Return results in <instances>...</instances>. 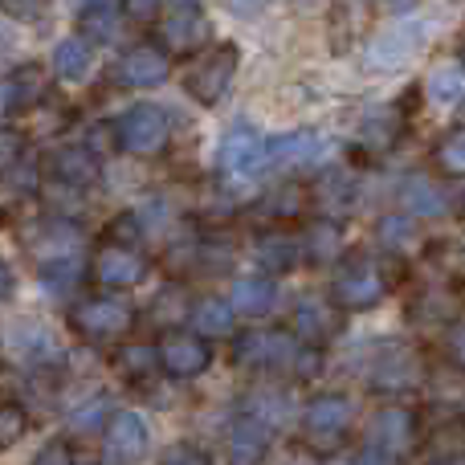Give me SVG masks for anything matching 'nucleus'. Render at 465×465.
I'll list each match as a JSON object with an SVG mask.
<instances>
[{"label": "nucleus", "instance_id": "nucleus-1", "mask_svg": "<svg viewBox=\"0 0 465 465\" xmlns=\"http://www.w3.org/2000/svg\"><path fill=\"white\" fill-rule=\"evenodd\" d=\"M70 322L90 343H114V339H123L131 331L135 311H131V302L119 294H98V298H86V302L74 306Z\"/></svg>", "mask_w": 465, "mask_h": 465}, {"label": "nucleus", "instance_id": "nucleus-2", "mask_svg": "<svg viewBox=\"0 0 465 465\" xmlns=\"http://www.w3.org/2000/svg\"><path fill=\"white\" fill-rule=\"evenodd\" d=\"M217 168L237 180L262 176V172H270V139L249 123H237L217 147Z\"/></svg>", "mask_w": 465, "mask_h": 465}, {"label": "nucleus", "instance_id": "nucleus-3", "mask_svg": "<svg viewBox=\"0 0 465 465\" xmlns=\"http://www.w3.org/2000/svg\"><path fill=\"white\" fill-rule=\"evenodd\" d=\"M172 139V119L163 106L139 103L119 119V143L131 155H160Z\"/></svg>", "mask_w": 465, "mask_h": 465}, {"label": "nucleus", "instance_id": "nucleus-4", "mask_svg": "<svg viewBox=\"0 0 465 465\" xmlns=\"http://www.w3.org/2000/svg\"><path fill=\"white\" fill-rule=\"evenodd\" d=\"M232 74H237V45H232V41H221L217 49H209V54L193 65L184 86L201 106H217L221 98H225Z\"/></svg>", "mask_w": 465, "mask_h": 465}, {"label": "nucleus", "instance_id": "nucleus-5", "mask_svg": "<svg viewBox=\"0 0 465 465\" xmlns=\"http://www.w3.org/2000/svg\"><path fill=\"white\" fill-rule=\"evenodd\" d=\"M331 298H335L343 311H368L384 298V273L371 257H355L331 282Z\"/></svg>", "mask_w": 465, "mask_h": 465}, {"label": "nucleus", "instance_id": "nucleus-6", "mask_svg": "<svg viewBox=\"0 0 465 465\" xmlns=\"http://www.w3.org/2000/svg\"><path fill=\"white\" fill-rule=\"evenodd\" d=\"M155 355H160V368L168 371L172 380H193L213 363L209 343H204L196 331H184V327L163 331L160 343H155Z\"/></svg>", "mask_w": 465, "mask_h": 465}, {"label": "nucleus", "instance_id": "nucleus-7", "mask_svg": "<svg viewBox=\"0 0 465 465\" xmlns=\"http://www.w3.org/2000/svg\"><path fill=\"white\" fill-rule=\"evenodd\" d=\"M302 347L282 331H245L232 347V363L237 368H282V363H298Z\"/></svg>", "mask_w": 465, "mask_h": 465}, {"label": "nucleus", "instance_id": "nucleus-8", "mask_svg": "<svg viewBox=\"0 0 465 465\" xmlns=\"http://www.w3.org/2000/svg\"><path fill=\"white\" fill-rule=\"evenodd\" d=\"M425 37H429V25L425 21H401V25H392L388 33H380L376 41L368 45V70H401L404 62H409L412 54H417L420 45H425Z\"/></svg>", "mask_w": 465, "mask_h": 465}, {"label": "nucleus", "instance_id": "nucleus-9", "mask_svg": "<svg viewBox=\"0 0 465 465\" xmlns=\"http://www.w3.org/2000/svg\"><path fill=\"white\" fill-rule=\"evenodd\" d=\"M106 461L111 465H135L147 458V445H152V437H147V425L139 412H111V420H106Z\"/></svg>", "mask_w": 465, "mask_h": 465}, {"label": "nucleus", "instance_id": "nucleus-10", "mask_svg": "<svg viewBox=\"0 0 465 465\" xmlns=\"http://www.w3.org/2000/svg\"><path fill=\"white\" fill-rule=\"evenodd\" d=\"M417 360L404 343H376L368 351V363H363V376L376 388H409L417 384Z\"/></svg>", "mask_w": 465, "mask_h": 465}, {"label": "nucleus", "instance_id": "nucleus-11", "mask_svg": "<svg viewBox=\"0 0 465 465\" xmlns=\"http://www.w3.org/2000/svg\"><path fill=\"white\" fill-rule=\"evenodd\" d=\"M94 278L106 290H131L147 278V257L135 253L131 245H106L94 257Z\"/></svg>", "mask_w": 465, "mask_h": 465}, {"label": "nucleus", "instance_id": "nucleus-12", "mask_svg": "<svg viewBox=\"0 0 465 465\" xmlns=\"http://www.w3.org/2000/svg\"><path fill=\"white\" fill-rule=\"evenodd\" d=\"M302 425H306L311 441H335V437H343L347 425H351V401L339 392L314 396L302 412Z\"/></svg>", "mask_w": 465, "mask_h": 465}, {"label": "nucleus", "instance_id": "nucleus-13", "mask_svg": "<svg viewBox=\"0 0 465 465\" xmlns=\"http://www.w3.org/2000/svg\"><path fill=\"white\" fill-rule=\"evenodd\" d=\"M319 160H322V139L314 131H290L282 139H270V172L314 168Z\"/></svg>", "mask_w": 465, "mask_h": 465}, {"label": "nucleus", "instance_id": "nucleus-14", "mask_svg": "<svg viewBox=\"0 0 465 465\" xmlns=\"http://www.w3.org/2000/svg\"><path fill=\"white\" fill-rule=\"evenodd\" d=\"M172 74V57L160 45H135L119 65V78L127 86H160Z\"/></svg>", "mask_w": 465, "mask_h": 465}, {"label": "nucleus", "instance_id": "nucleus-15", "mask_svg": "<svg viewBox=\"0 0 465 465\" xmlns=\"http://www.w3.org/2000/svg\"><path fill=\"white\" fill-rule=\"evenodd\" d=\"M49 168H54V180L65 188H78V193H86V188L98 184V155L90 152V147H62V152H54V160H49Z\"/></svg>", "mask_w": 465, "mask_h": 465}, {"label": "nucleus", "instance_id": "nucleus-16", "mask_svg": "<svg viewBox=\"0 0 465 465\" xmlns=\"http://www.w3.org/2000/svg\"><path fill=\"white\" fill-rule=\"evenodd\" d=\"M265 453H270V429H265V420H257L249 412L229 429V458L232 465H262Z\"/></svg>", "mask_w": 465, "mask_h": 465}, {"label": "nucleus", "instance_id": "nucleus-17", "mask_svg": "<svg viewBox=\"0 0 465 465\" xmlns=\"http://www.w3.org/2000/svg\"><path fill=\"white\" fill-rule=\"evenodd\" d=\"M94 65V45L90 37H62L54 45V74L65 82H82Z\"/></svg>", "mask_w": 465, "mask_h": 465}, {"label": "nucleus", "instance_id": "nucleus-18", "mask_svg": "<svg viewBox=\"0 0 465 465\" xmlns=\"http://www.w3.org/2000/svg\"><path fill=\"white\" fill-rule=\"evenodd\" d=\"M232 322H237V306L225 302V298H217V294L201 298V302L193 306V327H196V335H201V339L229 335Z\"/></svg>", "mask_w": 465, "mask_h": 465}, {"label": "nucleus", "instance_id": "nucleus-19", "mask_svg": "<svg viewBox=\"0 0 465 465\" xmlns=\"http://www.w3.org/2000/svg\"><path fill=\"white\" fill-rule=\"evenodd\" d=\"M253 253L265 273H286L298 262V237H290V232H262Z\"/></svg>", "mask_w": 465, "mask_h": 465}, {"label": "nucleus", "instance_id": "nucleus-20", "mask_svg": "<svg viewBox=\"0 0 465 465\" xmlns=\"http://www.w3.org/2000/svg\"><path fill=\"white\" fill-rule=\"evenodd\" d=\"M5 90H8V111H29L45 94V70L41 65H21V70L8 74Z\"/></svg>", "mask_w": 465, "mask_h": 465}, {"label": "nucleus", "instance_id": "nucleus-21", "mask_svg": "<svg viewBox=\"0 0 465 465\" xmlns=\"http://www.w3.org/2000/svg\"><path fill=\"white\" fill-rule=\"evenodd\" d=\"M232 306L237 314H265L273 306V282L265 273H249V278H237L232 282Z\"/></svg>", "mask_w": 465, "mask_h": 465}, {"label": "nucleus", "instance_id": "nucleus-22", "mask_svg": "<svg viewBox=\"0 0 465 465\" xmlns=\"http://www.w3.org/2000/svg\"><path fill=\"white\" fill-rule=\"evenodd\" d=\"M401 204L409 217H441L445 213V196L437 193V184H429L420 176H409L401 184Z\"/></svg>", "mask_w": 465, "mask_h": 465}, {"label": "nucleus", "instance_id": "nucleus-23", "mask_svg": "<svg viewBox=\"0 0 465 465\" xmlns=\"http://www.w3.org/2000/svg\"><path fill=\"white\" fill-rule=\"evenodd\" d=\"M163 37H168V45H176V49L201 45V41H204V16L196 13V5L176 8V13L163 21Z\"/></svg>", "mask_w": 465, "mask_h": 465}, {"label": "nucleus", "instance_id": "nucleus-24", "mask_svg": "<svg viewBox=\"0 0 465 465\" xmlns=\"http://www.w3.org/2000/svg\"><path fill=\"white\" fill-rule=\"evenodd\" d=\"M425 86H429V98L450 111V106H458L465 98V70L461 65H437V70L429 74Z\"/></svg>", "mask_w": 465, "mask_h": 465}, {"label": "nucleus", "instance_id": "nucleus-25", "mask_svg": "<svg viewBox=\"0 0 465 465\" xmlns=\"http://www.w3.org/2000/svg\"><path fill=\"white\" fill-rule=\"evenodd\" d=\"M78 282H82V262L78 257H54L49 265H41V286H45V294H54V298L74 294Z\"/></svg>", "mask_w": 465, "mask_h": 465}, {"label": "nucleus", "instance_id": "nucleus-26", "mask_svg": "<svg viewBox=\"0 0 465 465\" xmlns=\"http://www.w3.org/2000/svg\"><path fill=\"white\" fill-rule=\"evenodd\" d=\"M409 437H412V429H409V412L392 409V412H384V417L376 420V441H380V445H388L392 453L409 450Z\"/></svg>", "mask_w": 465, "mask_h": 465}, {"label": "nucleus", "instance_id": "nucleus-27", "mask_svg": "<svg viewBox=\"0 0 465 465\" xmlns=\"http://www.w3.org/2000/svg\"><path fill=\"white\" fill-rule=\"evenodd\" d=\"M298 331H302V339L306 343H314V339H322V335H331V314H327V306H319V302H302L298 306Z\"/></svg>", "mask_w": 465, "mask_h": 465}, {"label": "nucleus", "instance_id": "nucleus-28", "mask_svg": "<svg viewBox=\"0 0 465 465\" xmlns=\"http://www.w3.org/2000/svg\"><path fill=\"white\" fill-rule=\"evenodd\" d=\"M437 163H441L450 176H465V127L450 131V135L437 143Z\"/></svg>", "mask_w": 465, "mask_h": 465}, {"label": "nucleus", "instance_id": "nucleus-29", "mask_svg": "<svg viewBox=\"0 0 465 465\" xmlns=\"http://www.w3.org/2000/svg\"><path fill=\"white\" fill-rule=\"evenodd\" d=\"M25 429H29V417H25L21 404H13V401L0 404V450H13L25 437Z\"/></svg>", "mask_w": 465, "mask_h": 465}, {"label": "nucleus", "instance_id": "nucleus-30", "mask_svg": "<svg viewBox=\"0 0 465 465\" xmlns=\"http://www.w3.org/2000/svg\"><path fill=\"white\" fill-rule=\"evenodd\" d=\"M21 152H25V139H21V131H13V127H0V176H5L8 168H16V160H21Z\"/></svg>", "mask_w": 465, "mask_h": 465}, {"label": "nucleus", "instance_id": "nucleus-31", "mask_svg": "<svg viewBox=\"0 0 465 465\" xmlns=\"http://www.w3.org/2000/svg\"><path fill=\"white\" fill-rule=\"evenodd\" d=\"M160 465H209V453L204 450H196V445H172L168 453H163V461Z\"/></svg>", "mask_w": 465, "mask_h": 465}, {"label": "nucleus", "instance_id": "nucleus-32", "mask_svg": "<svg viewBox=\"0 0 465 465\" xmlns=\"http://www.w3.org/2000/svg\"><path fill=\"white\" fill-rule=\"evenodd\" d=\"M33 465H74V450L65 441H49V445H41L37 450Z\"/></svg>", "mask_w": 465, "mask_h": 465}, {"label": "nucleus", "instance_id": "nucleus-33", "mask_svg": "<svg viewBox=\"0 0 465 465\" xmlns=\"http://www.w3.org/2000/svg\"><path fill=\"white\" fill-rule=\"evenodd\" d=\"M355 465H396V453L388 450V445H380L376 437H371V441L360 450V458H355Z\"/></svg>", "mask_w": 465, "mask_h": 465}, {"label": "nucleus", "instance_id": "nucleus-34", "mask_svg": "<svg viewBox=\"0 0 465 465\" xmlns=\"http://www.w3.org/2000/svg\"><path fill=\"white\" fill-rule=\"evenodd\" d=\"M82 21H86V29L94 33V37H114V16H111V8H94V13H82Z\"/></svg>", "mask_w": 465, "mask_h": 465}, {"label": "nucleus", "instance_id": "nucleus-35", "mask_svg": "<svg viewBox=\"0 0 465 465\" xmlns=\"http://www.w3.org/2000/svg\"><path fill=\"white\" fill-rule=\"evenodd\" d=\"M163 0H123V8H127L131 21H152L155 13H160Z\"/></svg>", "mask_w": 465, "mask_h": 465}, {"label": "nucleus", "instance_id": "nucleus-36", "mask_svg": "<svg viewBox=\"0 0 465 465\" xmlns=\"http://www.w3.org/2000/svg\"><path fill=\"white\" fill-rule=\"evenodd\" d=\"M311 245H319V249H314V262H322V257H331V249L327 245H335V229H331V225H319V229H311Z\"/></svg>", "mask_w": 465, "mask_h": 465}, {"label": "nucleus", "instance_id": "nucleus-37", "mask_svg": "<svg viewBox=\"0 0 465 465\" xmlns=\"http://www.w3.org/2000/svg\"><path fill=\"white\" fill-rule=\"evenodd\" d=\"M98 409H106V401L82 404V409H78V417H74V425H78V429H94V425H98Z\"/></svg>", "mask_w": 465, "mask_h": 465}, {"label": "nucleus", "instance_id": "nucleus-38", "mask_svg": "<svg viewBox=\"0 0 465 465\" xmlns=\"http://www.w3.org/2000/svg\"><path fill=\"white\" fill-rule=\"evenodd\" d=\"M229 8L237 16H257V13H265V8H270V0H229Z\"/></svg>", "mask_w": 465, "mask_h": 465}, {"label": "nucleus", "instance_id": "nucleus-39", "mask_svg": "<svg viewBox=\"0 0 465 465\" xmlns=\"http://www.w3.org/2000/svg\"><path fill=\"white\" fill-rule=\"evenodd\" d=\"M8 294H13V270H8V265L0 262V302H5Z\"/></svg>", "mask_w": 465, "mask_h": 465}, {"label": "nucleus", "instance_id": "nucleus-40", "mask_svg": "<svg viewBox=\"0 0 465 465\" xmlns=\"http://www.w3.org/2000/svg\"><path fill=\"white\" fill-rule=\"evenodd\" d=\"M453 355H458V363L465 368V327L453 331Z\"/></svg>", "mask_w": 465, "mask_h": 465}, {"label": "nucleus", "instance_id": "nucleus-41", "mask_svg": "<svg viewBox=\"0 0 465 465\" xmlns=\"http://www.w3.org/2000/svg\"><path fill=\"white\" fill-rule=\"evenodd\" d=\"M82 13H94V8H111V0H74Z\"/></svg>", "mask_w": 465, "mask_h": 465}, {"label": "nucleus", "instance_id": "nucleus-42", "mask_svg": "<svg viewBox=\"0 0 465 465\" xmlns=\"http://www.w3.org/2000/svg\"><path fill=\"white\" fill-rule=\"evenodd\" d=\"M0 111H8V90H5V82H0Z\"/></svg>", "mask_w": 465, "mask_h": 465}, {"label": "nucleus", "instance_id": "nucleus-43", "mask_svg": "<svg viewBox=\"0 0 465 465\" xmlns=\"http://www.w3.org/2000/svg\"><path fill=\"white\" fill-rule=\"evenodd\" d=\"M176 5H180V8H184V5H196V0H176Z\"/></svg>", "mask_w": 465, "mask_h": 465}, {"label": "nucleus", "instance_id": "nucleus-44", "mask_svg": "<svg viewBox=\"0 0 465 465\" xmlns=\"http://www.w3.org/2000/svg\"><path fill=\"white\" fill-rule=\"evenodd\" d=\"M461 209H465V201H461Z\"/></svg>", "mask_w": 465, "mask_h": 465}]
</instances>
